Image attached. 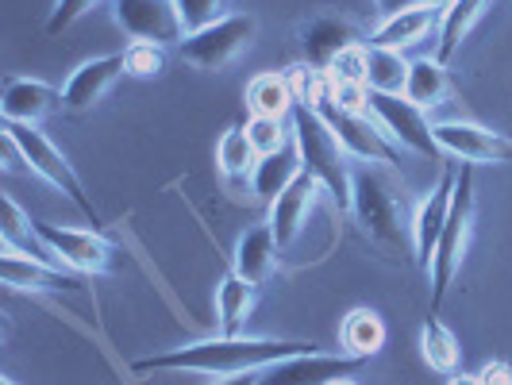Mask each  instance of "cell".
<instances>
[{
  "mask_svg": "<svg viewBox=\"0 0 512 385\" xmlns=\"http://www.w3.org/2000/svg\"><path fill=\"white\" fill-rule=\"evenodd\" d=\"M351 212L370 243L389 255H409L416 212L409 208L405 185L393 178V166L366 162L351 170Z\"/></svg>",
  "mask_w": 512,
  "mask_h": 385,
  "instance_id": "cell-2",
  "label": "cell"
},
{
  "mask_svg": "<svg viewBox=\"0 0 512 385\" xmlns=\"http://www.w3.org/2000/svg\"><path fill=\"white\" fill-rule=\"evenodd\" d=\"M0 385H16V382H12V378H4V382H0Z\"/></svg>",
  "mask_w": 512,
  "mask_h": 385,
  "instance_id": "cell-41",
  "label": "cell"
},
{
  "mask_svg": "<svg viewBox=\"0 0 512 385\" xmlns=\"http://www.w3.org/2000/svg\"><path fill=\"white\" fill-rule=\"evenodd\" d=\"M289 120H293V143L301 151L305 170L332 193L335 205L351 212V166H347V151L328 128V120L308 104H297Z\"/></svg>",
  "mask_w": 512,
  "mask_h": 385,
  "instance_id": "cell-3",
  "label": "cell"
},
{
  "mask_svg": "<svg viewBox=\"0 0 512 385\" xmlns=\"http://www.w3.org/2000/svg\"><path fill=\"white\" fill-rule=\"evenodd\" d=\"M332 85H366V43H355L328 66Z\"/></svg>",
  "mask_w": 512,
  "mask_h": 385,
  "instance_id": "cell-32",
  "label": "cell"
},
{
  "mask_svg": "<svg viewBox=\"0 0 512 385\" xmlns=\"http://www.w3.org/2000/svg\"><path fill=\"white\" fill-rule=\"evenodd\" d=\"M316 351L312 339H255V335H212L197 339L174 351H158L151 359H139L131 370L135 374H216V378H235V374H255L266 366H278L285 359H297Z\"/></svg>",
  "mask_w": 512,
  "mask_h": 385,
  "instance_id": "cell-1",
  "label": "cell"
},
{
  "mask_svg": "<svg viewBox=\"0 0 512 385\" xmlns=\"http://www.w3.org/2000/svg\"><path fill=\"white\" fill-rule=\"evenodd\" d=\"M420 355H424V362H428L436 374H459V359H462L459 339H455L451 328H447L443 320H436V316H428L424 328H420Z\"/></svg>",
  "mask_w": 512,
  "mask_h": 385,
  "instance_id": "cell-28",
  "label": "cell"
},
{
  "mask_svg": "<svg viewBox=\"0 0 512 385\" xmlns=\"http://www.w3.org/2000/svg\"><path fill=\"white\" fill-rule=\"evenodd\" d=\"M255 27H258L255 16H243V12H239V16H224V20H216V24L185 35L178 43V51L189 66H197V70H205V74H216V70L231 66L239 54L251 47Z\"/></svg>",
  "mask_w": 512,
  "mask_h": 385,
  "instance_id": "cell-6",
  "label": "cell"
},
{
  "mask_svg": "<svg viewBox=\"0 0 512 385\" xmlns=\"http://www.w3.org/2000/svg\"><path fill=\"white\" fill-rule=\"evenodd\" d=\"M255 282L239 278L231 270L228 278L216 289V316H220V335H243V324L251 320V308H255Z\"/></svg>",
  "mask_w": 512,
  "mask_h": 385,
  "instance_id": "cell-23",
  "label": "cell"
},
{
  "mask_svg": "<svg viewBox=\"0 0 512 385\" xmlns=\"http://www.w3.org/2000/svg\"><path fill=\"white\" fill-rule=\"evenodd\" d=\"M366 359L355 355H320V351H308L297 359H285L278 366H266L262 370V385H332L339 378H355Z\"/></svg>",
  "mask_w": 512,
  "mask_h": 385,
  "instance_id": "cell-13",
  "label": "cell"
},
{
  "mask_svg": "<svg viewBox=\"0 0 512 385\" xmlns=\"http://www.w3.org/2000/svg\"><path fill=\"white\" fill-rule=\"evenodd\" d=\"M124 66H128L131 77H154V74H162L166 58H162V47H154V43H128Z\"/></svg>",
  "mask_w": 512,
  "mask_h": 385,
  "instance_id": "cell-34",
  "label": "cell"
},
{
  "mask_svg": "<svg viewBox=\"0 0 512 385\" xmlns=\"http://www.w3.org/2000/svg\"><path fill=\"white\" fill-rule=\"evenodd\" d=\"M405 97L416 108H436L447 97V66L439 58H420L409 66V81H405Z\"/></svg>",
  "mask_w": 512,
  "mask_h": 385,
  "instance_id": "cell-29",
  "label": "cell"
},
{
  "mask_svg": "<svg viewBox=\"0 0 512 385\" xmlns=\"http://www.w3.org/2000/svg\"><path fill=\"white\" fill-rule=\"evenodd\" d=\"M93 4H97V0H58L51 12V20H47V31H51V35H62V31L74 27Z\"/></svg>",
  "mask_w": 512,
  "mask_h": 385,
  "instance_id": "cell-35",
  "label": "cell"
},
{
  "mask_svg": "<svg viewBox=\"0 0 512 385\" xmlns=\"http://www.w3.org/2000/svg\"><path fill=\"white\" fill-rule=\"evenodd\" d=\"M447 385H482V378H478V374H451Z\"/></svg>",
  "mask_w": 512,
  "mask_h": 385,
  "instance_id": "cell-39",
  "label": "cell"
},
{
  "mask_svg": "<svg viewBox=\"0 0 512 385\" xmlns=\"http://www.w3.org/2000/svg\"><path fill=\"white\" fill-rule=\"evenodd\" d=\"M208 385H262V370H255V374H235V378H216V382Z\"/></svg>",
  "mask_w": 512,
  "mask_h": 385,
  "instance_id": "cell-38",
  "label": "cell"
},
{
  "mask_svg": "<svg viewBox=\"0 0 512 385\" xmlns=\"http://www.w3.org/2000/svg\"><path fill=\"white\" fill-rule=\"evenodd\" d=\"M247 139H251V147L258 151V158H262V154H274L282 151V147H289L293 143V131H285V120H278V116H251L247 120Z\"/></svg>",
  "mask_w": 512,
  "mask_h": 385,
  "instance_id": "cell-31",
  "label": "cell"
},
{
  "mask_svg": "<svg viewBox=\"0 0 512 385\" xmlns=\"http://www.w3.org/2000/svg\"><path fill=\"white\" fill-rule=\"evenodd\" d=\"M443 8H447L443 0H428V4H412L405 12H393L378 24V31L366 43L370 47H389V51H409L416 43H424L428 35H439Z\"/></svg>",
  "mask_w": 512,
  "mask_h": 385,
  "instance_id": "cell-15",
  "label": "cell"
},
{
  "mask_svg": "<svg viewBox=\"0 0 512 385\" xmlns=\"http://www.w3.org/2000/svg\"><path fill=\"white\" fill-rule=\"evenodd\" d=\"M359 43V27L339 20V16H316L308 20V27L301 31V51H305V62L316 66V70H328L339 54L347 47Z\"/></svg>",
  "mask_w": 512,
  "mask_h": 385,
  "instance_id": "cell-19",
  "label": "cell"
},
{
  "mask_svg": "<svg viewBox=\"0 0 512 385\" xmlns=\"http://www.w3.org/2000/svg\"><path fill=\"white\" fill-rule=\"evenodd\" d=\"M482 385H512V366L509 362H501V359H493L482 366Z\"/></svg>",
  "mask_w": 512,
  "mask_h": 385,
  "instance_id": "cell-36",
  "label": "cell"
},
{
  "mask_svg": "<svg viewBox=\"0 0 512 385\" xmlns=\"http://www.w3.org/2000/svg\"><path fill=\"white\" fill-rule=\"evenodd\" d=\"M332 385H355L351 378H339V382H332Z\"/></svg>",
  "mask_w": 512,
  "mask_h": 385,
  "instance_id": "cell-40",
  "label": "cell"
},
{
  "mask_svg": "<svg viewBox=\"0 0 512 385\" xmlns=\"http://www.w3.org/2000/svg\"><path fill=\"white\" fill-rule=\"evenodd\" d=\"M4 131L20 143L27 170H31V174H39L43 181H51L62 197H70V201H74L77 212H81L93 228H101V208L93 205V197L85 193V185H81V178L74 174V166L66 162V154L58 151V147H54L51 139H47L39 128H31V124H8V120H4Z\"/></svg>",
  "mask_w": 512,
  "mask_h": 385,
  "instance_id": "cell-5",
  "label": "cell"
},
{
  "mask_svg": "<svg viewBox=\"0 0 512 385\" xmlns=\"http://www.w3.org/2000/svg\"><path fill=\"white\" fill-rule=\"evenodd\" d=\"M216 166L224 170L228 181H239V178H247V174H255L258 151L251 147V139H247V128L224 131V139H220V147H216Z\"/></svg>",
  "mask_w": 512,
  "mask_h": 385,
  "instance_id": "cell-30",
  "label": "cell"
},
{
  "mask_svg": "<svg viewBox=\"0 0 512 385\" xmlns=\"http://www.w3.org/2000/svg\"><path fill=\"white\" fill-rule=\"evenodd\" d=\"M58 108H66L62 89H54L47 81H35V77H8L4 81V97H0V116L8 124H39L54 116Z\"/></svg>",
  "mask_w": 512,
  "mask_h": 385,
  "instance_id": "cell-16",
  "label": "cell"
},
{
  "mask_svg": "<svg viewBox=\"0 0 512 385\" xmlns=\"http://www.w3.org/2000/svg\"><path fill=\"white\" fill-rule=\"evenodd\" d=\"M178 4V16L185 24V35L201 31V27L224 20V0H174Z\"/></svg>",
  "mask_w": 512,
  "mask_h": 385,
  "instance_id": "cell-33",
  "label": "cell"
},
{
  "mask_svg": "<svg viewBox=\"0 0 512 385\" xmlns=\"http://www.w3.org/2000/svg\"><path fill=\"white\" fill-rule=\"evenodd\" d=\"M409 66L412 62H405L401 51L370 47V43H366V89H370V93H405Z\"/></svg>",
  "mask_w": 512,
  "mask_h": 385,
  "instance_id": "cell-27",
  "label": "cell"
},
{
  "mask_svg": "<svg viewBox=\"0 0 512 385\" xmlns=\"http://www.w3.org/2000/svg\"><path fill=\"white\" fill-rule=\"evenodd\" d=\"M0 243H4V247H16V251H24V255L58 262V258L51 255V247L39 239V228L27 220L24 208L16 205L12 197H4V201H0ZM58 266H62V262H58Z\"/></svg>",
  "mask_w": 512,
  "mask_h": 385,
  "instance_id": "cell-24",
  "label": "cell"
},
{
  "mask_svg": "<svg viewBox=\"0 0 512 385\" xmlns=\"http://www.w3.org/2000/svg\"><path fill=\"white\" fill-rule=\"evenodd\" d=\"M436 147L443 158H462L466 166H505L512 162V139L482 124H436Z\"/></svg>",
  "mask_w": 512,
  "mask_h": 385,
  "instance_id": "cell-9",
  "label": "cell"
},
{
  "mask_svg": "<svg viewBox=\"0 0 512 385\" xmlns=\"http://www.w3.org/2000/svg\"><path fill=\"white\" fill-rule=\"evenodd\" d=\"M278 251H282V243L270 228V220L247 228L239 235V247H235V274L255 285L270 282L274 270H278Z\"/></svg>",
  "mask_w": 512,
  "mask_h": 385,
  "instance_id": "cell-20",
  "label": "cell"
},
{
  "mask_svg": "<svg viewBox=\"0 0 512 385\" xmlns=\"http://www.w3.org/2000/svg\"><path fill=\"white\" fill-rule=\"evenodd\" d=\"M316 112L328 120V128L335 131V139L343 143V151L359 162H378V166H397L401 162V147L378 128V120L366 112V116H355V112H343L335 108L328 97L316 104Z\"/></svg>",
  "mask_w": 512,
  "mask_h": 385,
  "instance_id": "cell-8",
  "label": "cell"
},
{
  "mask_svg": "<svg viewBox=\"0 0 512 385\" xmlns=\"http://www.w3.org/2000/svg\"><path fill=\"white\" fill-rule=\"evenodd\" d=\"M470 224H474V170L462 162L459 181H455V201H451L447 224H443V235H439L436 243L432 266H428V278H432V316L439 312V305L447 301V293L455 285V274H459L462 255H466V243H470Z\"/></svg>",
  "mask_w": 512,
  "mask_h": 385,
  "instance_id": "cell-4",
  "label": "cell"
},
{
  "mask_svg": "<svg viewBox=\"0 0 512 385\" xmlns=\"http://www.w3.org/2000/svg\"><path fill=\"white\" fill-rule=\"evenodd\" d=\"M247 108H251V116H293V108H297V97H293V89H289V77L285 74H258L251 85H247Z\"/></svg>",
  "mask_w": 512,
  "mask_h": 385,
  "instance_id": "cell-25",
  "label": "cell"
},
{
  "mask_svg": "<svg viewBox=\"0 0 512 385\" xmlns=\"http://www.w3.org/2000/svg\"><path fill=\"white\" fill-rule=\"evenodd\" d=\"M382 16H393V12H405V8H412V4H428V0H370Z\"/></svg>",
  "mask_w": 512,
  "mask_h": 385,
  "instance_id": "cell-37",
  "label": "cell"
},
{
  "mask_svg": "<svg viewBox=\"0 0 512 385\" xmlns=\"http://www.w3.org/2000/svg\"><path fill=\"white\" fill-rule=\"evenodd\" d=\"M320 193H324V185L312 178L308 170H301V174L293 178V185L270 205V228H274L282 247H289V243L301 235V228L308 224V212H312Z\"/></svg>",
  "mask_w": 512,
  "mask_h": 385,
  "instance_id": "cell-18",
  "label": "cell"
},
{
  "mask_svg": "<svg viewBox=\"0 0 512 385\" xmlns=\"http://www.w3.org/2000/svg\"><path fill=\"white\" fill-rule=\"evenodd\" d=\"M455 181H459V170H443V178L436 181V189L420 201L416 216H412V258L416 266H432V255H436V243L443 235V224H447V212H451V201H455Z\"/></svg>",
  "mask_w": 512,
  "mask_h": 385,
  "instance_id": "cell-14",
  "label": "cell"
},
{
  "mask_svg": "<svg viewBox=\"0 0 512 385\" xmlns=\"http://www.w3.org/2000/svg\"><path fill=\"white\" fill-rule=\"evenodd\" d=\"M0 278L16 293H74L81 289V274L58 266V262H47V258L24 255L16 247H4V243H0Z\"/></svg>",
  "mask_w": 512,
  "mask_h": 385,
  "instance_id": "cell-12",
  "label": "cell"
},
{
  "mask_svg": "<svg viewBox=\"0 0 512 385\" xmlns=\"http://www.w3.org/2000/svg\"><path fill=\"white\" fill-rule=\"evenodd\" d=\"M301 170H305V162H301L297 143H289V147H282V151H274V154H262L255 174H251V193H255V201L274 205L285 189L293 185V178H297Z\"/></svg>",
  "mask_w": 512,
  "mask_h": 385,
  "instance_id": "cell-21",
  "label": "cell"
},
{
  "mask_svg": "<svg viewBox=\"0 0 512 385\" xmlns=\"http://www.w3.org/2000/svg\"><path fill=\"white\" fill-rule=\"evenodd\" d=\"M116 24L131 35V43L170 47L185 39V24L174 0H116Z\"/></svg>",
  "mask_w": 512,
  "mask_h": 385,
  "instance_id": "cell-11",
  "label": "cell"
},
{
  "mask_svg": "<svg viewBox=\"0 0 512 385\" xmlns=\"http://www.w3.org/2000/svg\"><path fill=\"white\" fill-rule=\"evenodd\" d=\"M370 116L378 120V128L401 147V151H412L420 158H443L436 147V135H432V124L424 116V108L405 97V93H370Z\"/></svg>",
  "mask_w": 512,
  "mask_h": 385,
  "instance_id": "cell-7",
  "label": "cell"
},
{
  "mask_svg": "<svg viewBox=\"0 0 512 385\" xmlns=\"http://www.w3.org/2000/svg\"><path fill=\"white\" fill-rule=\"evenodd\" d=\"M339 339H343V355H355V359H370L378 355L385 343V324L378 312L370 308H355L347 312L343 328H339Z\"/></svg>",
  "mask_w": 512,
  "mask_h": 385,
  "instance_id": "cell-26",
  "label": "cell"
},
{
  "mask_svg": "<svg viewBox=\"0 0 512 385\" xmlns=\"http://www.w3.org/2000/svg\"><path fill=\"white\" fill-rule=\"evenodd\" d=\"M493 8V0H447L443 8V24H439L436 35V58L447 66L455 54H459L462 39L474 31V24Z\"/></svg>",
  "mask_w": 512,
  "mask_h": 385,
  "instance_id": "cell-22",
  "label": "cell"
},
{
  "mask_svg": "<svg viewBox=\"0 0 512 385\" xmlns=\"http://www.w3.org/2000/svg\"><path fill=\"white\" fill-rule=\"evenodd\" d=\"M128 74L124 66V54H104V58H93L85 66H77L74 77L66 81L62 97H66V112H89L97 101L108 97V89Z\"/></svg>",
  "mask_w": 512,
  "mask_h": 385,
  "instance_id": "cell-17",
  "label": "cell"
},
{
  "mask_svg": "<svg viewBox=\"0 0 512 385\" xmlns=\"http://www.w3.org/2000/svg\"><path fill=\"white\" fill-rule=\"evenodd\" d=\"M35 228L39 239L51 247V255L74 274H104L116 262V247L97 231L66 228V224H35Z\"/></svg>",
  "mask_w": 512,
  "mask_h": 385,
  "instance_id": "cell-10",
  "label": "cell"
}]
</instances>
